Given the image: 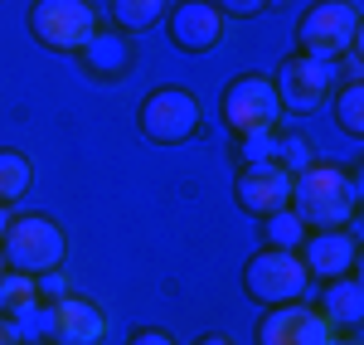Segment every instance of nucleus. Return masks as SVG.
<instances>
[{
    "label": "nucleus",
    "instance_id": "20e7f679",
    "mask_svg": "<svg viewBox=\"0 0 364 345\" xmlns=\"http://www.w3.org/2000/svg\"><path fill=\"white\" fill-rule=\"evenodd\" d=\"M306 262L296 258L291 248H262V253H252L248 267H243V287H248L252 302H262V307H282V302H301L306 297Z\"/></svg>",
    "mask_w": 364,
    "mask_h": 345
},
{
    "label": "nucleus",
    "instance_id": "aec40b11",
    "mask_svg": "<svg viewBox=\"0 0 364 345\" xmlns=\"http://www.w3.org/2000/svg\"><path fill=\"white\" fill-rule=\"evenodd\" d=\"M267 238H272V248H291L296 253V243L306 238V224L291 209H277V214H267Z\"/></svg>",
    "mask_w": 364,
    "mask_h": 345
},
{
    "label": "nucleus",
    "instance_id": "393cba45",
    "mask_svg": "<svg viewBox=\"0 0 364 345\" xmlns=\"http://www.w3.org/2000/svg\"><path fill=\"white\" fill-rule=\"evenodd\" d=\"M127 345H175V341H170L166 331H136V336H132Z\"/></svg>",
    "mask_w": 364,
    "mask_h": 345
},
{
    "label": "nucleus",
    "instance_id": "c85d7f7f",
    "mask_svg": "<svg viewBox=\"0 0 364 345\" xmlns=\"http://www.w3.org/2000/svg\"><path fill=\"white\" fill-rule=\"evenodd\" d=\"M331 345H355V341H340V336H336V341H331Z\"/></svg>",
    "mask_w": 364,
    "mask_h": 345
},
{
    "label": "nucleus",
    "instance_id": "412c9836",
    "mask_svg": "<svg viewBox=\"0 0 364 345\" xmlns=\"http://www.w3.org/2000/svg\"><path fill=\"white\" fill-rule=\"evenodd\" d=\"M277 132H243L238 137V156L243 166H257V161H277Z\"/></svg>",
    "mask_w": 364,
    "mask_h": 345
},
{
    "label": "nucleus",
    "instance_id": "f257e3e1",
    "mask_svg": "<svg viewBox=\"0 0 364 345\" xmlns=\"http://www.w3.org/2000/svg\"><path fill=\"white\" fill-rule=\"evenodd\" d=\"M287 209L306 224V229H345L355 219V180L326 166V161H311L306 171L291 175V200Z\"/></svg>",
    "mask_w": 364,
    "mask_h": 345
},
{
    "label": "nucleus",
    "instance_id": "7ed1b4c3",
    "mask_svg": "<svg viewBox=\"0 0 364 345\" xmlns=\"http://www.w3.org/2000/svg\"><path fill=\"white\" fill-rule=\"evenodd\" d=\"M355 34H360V10L350 0H316L306 15L296 20V44L306 58L321 63H336L355 49Z\"/></svg>",
    "mask_w": 364,
    "mask_h": 345
},
{
    "label": "nucleus",
    "instance_id": "0eeeda50",
    "mask_svg": "<svg viewBox=\"0 0 364 345\" xmlns=\"http://www.w3.org/2000/svg\"><path fill=\"white\" fill-rule=\"evenodd\" d=\"M219 112H224V127L228 132H272L282 117V102H277V87L272 78H262V73H243V78H233L224 87V97H219Z\"/></svg>",
    "mask_w": 364,
    "mask_h": 345
},
{
    "label": "nucleus",
    "instance_id": "f03ea898",
    "mask_svg": "<svg viewBox=\"0 0 364 345\" xmlns=\"http://www.w3.org/2000/svg\"><path fill=\"white\" fill-rule=\"evenodd\" d=\"M0 253H5V267L39 277V272H49V267L63 262L68 238H63V229L49 214H15L5 238H0Z\"/></svg>",
    "mask_w": 364,
    "mask_h": 345
},
{
    "label": "nucleus",
    "instance_id": "2eb2a0df",
    "mask_svg": "<svg viewBox=\"0 0 364 345\" xmlns=\"http://www.w3.org/2000/svg\"><path fill=\"white\" fill-rule=\"evenodd\" d=\"M316 312L331 321L336 331H350V326L364 321V287L350 282V277H331V287H326V297H321Z\"/></svg>",
    "mask_w": 364,
    "mask_h": 345
},
{
    "label": "nucleus",
    "instance_id": "f8f14e48",
    "mask_svg": "<svg viewBox=\"0 0 364 345\" xmlns=\"http://www.w3.org/2000/svg\"><path fill=\"white\" fill-rule=\"evenodd\" d=\"M224 39V10L214 0H180L170 10V44L185 54H209Z\"/></svg>",
    "mask_w": 364,
    "mask_h": 345
},
{
    "label": "nucleus",
    "instance_id": "ddd939ff",
    "mask_svg": "<svg viewBox=\"0 0 364 345\" xmlns=\"http://www.w3.org/2000/svg\"><path fill=\"white\" fill-rule=\"evenodd\" d=\"M301 253H306V272L311 277H345L355 267V233L345 229H316L311 238H301Z\"/></svg>",
    "mask_w": 364,
    "mask_h": 345
},
{
    "label": "nucleus",
    "instance_id": "a878e982",
    "mask_svg": "<svg viewBox=\"0 0 364 345\" xmlns=\"http://www.w3.org/2000/svg\"><path fill=\"white\" fill-rule=\"evenodd\" d=\"M0 345H20V331H15L10 317H0Z\"/></svg>",
    "mask_w": 364,
    "mask_h": 345
},
{
    "label": "nucleus",
    "instance_id": "423d86ee",
    "mask_svg": "<svg viewBox=\"0 0 364 345\" xmlns=\"http://www.w3.org/2000/svg\"><path fill=\"white\" fill-rule=\"evenodd\" d=\"M141 137L146 142H156V146H180V142H190L195 137V127H199V102H195V92L190 87H180V83H166V87H151L146 92V102H141Z\"/></svg>",
    "mask_w": 364,
    "mask_h": 345
},
{
    "label": "nucleus",
    "instance_id": "6e6552de",
    "mask_svg": "<svg viewBox=\"0 0 364 345\" xmlns=\"http://www.w3.org/2000/svg\"><path fill=\"white\" fill-rule=\"evenodd\" d=\"M272 87H277V102L287 112L311 117V112H321L331 102V92H336V63H321V58H306V54L287 58L277 68V78H272Z\"/></svg>",
    "mask_w": 364,
    "mask_h": 345
},
{
    "label": "nucleus",
    "instance_id": "c756f323",
    "mask_svg": "<svg viewBox=\"0 0 364 345\" xmlns=\"http://www.w3.org/2000/svg\"><path fill=\"white\" fill-rule=\"evenodd\" d=\"M0 272H5V253H0Z\"/></svg>",
    "mask_w": 364,
    "mask_h": 345
},
{
    "label": "nucleus",
    "instance_id": "a211bd4d",
    "mask_svg": "<svg viewBox=\"0 0 364 345\" xmlns=\"http://www.w3.org/2000/svg\"><path fill=\"white\" fill-rule=\"evenodd\" d=\"M161 15H166V0H112V20L122 29H132V34L151 29Z\"/></svg>",
    "mask_w": 364,
    "mask_h": 345
},
{
    "label": "nucleus",
    "instance_id": "cd10ccee",
    "mask_svg": "<svg viewBox=\"0 0 364 345\" xmlns=\"http://www.w3.org/2000/svg\"><path fill=\"white\" fill-rule=\"evenodd\" d=\"M199 345H233V341H224V336H204Z\"/></svg>",
    "mask_w": 364,
    "mask_h": 345
},
{
    "label": "nucleus",
    "instance_id": "9b49d317",
    "mask_svg": "<svg viewBox=\"0 0 364 345\" xmlns=\"http://www.w3.org/2000/svg\"><path fill=\"white\" fill-rule=\"evenodd\" d=\"M233 200L243 204L248 214H277L291 200V171L282 161H257V166H243L238 180H233Z\"/></svg>",
    "mask_w": 364,
    "mask_h": 345
},
{
    "label": "nucleus",
    "instance_id": "1a4fd4ad",
    "mask_svg": "<svg viewBox=\"0 0 364 345\" xmlns=\"http://www.w3.org/2000/svg\"><path fill=\"white\" fill-rule=\"evenodd\" d=\"M336 326L306 302H282L257 321V345H331Z\"/></svg>",
    "mask_w": 364,
    "mask_h": 345
},
{
    "label": "nucleus",
    "instance_id": "f3484780",
    "mask_svg": "<svg viewBox=\"0 0 364 345\" xmlns=\"http://www.w3.org/2000/svg\"><path fill=\"white\" fill-rule=\"evenodd\" d=\"M39 307V287H34V277L29 272H15V267H5L0 272V317H25Z\"/></svg>",
    "mask_w": 364,
    "mask_h": 345
},
{
    "label": "nucleus",
    "instance_id": "bb28decb",
    "mask_svg": "<svg viewBox=\"0 0 364 345\" xmlns=\"http://www.w3.org/2000/svg\"><path fill=\"white\" fill-rule=\"evenodd\" d=\"M5 229H10V204H0V238H5Z\"/></svg>",
    "mask_w": 364,
    "mask_h": 345
},
{
    "label": "nucleus",
    "instance_id": "5701e85b",
    "mask_svg": "<svg viewBox=\"0 0 364 345\" xmlns=\"http://www.w3.org/2000/svg\"><path fill=\"white\" fill-rule=\"evenodd\" d=\"M34 287H39V302H54V297L68 292V277H63L58 267H49V272H39V277H34Z\"/></svg>",
    "mask_w": 364,
    "mask_h": 345
},
{
    "label": "nucleus",
    "instance_id": "b1692460",
    "mask_svg": "<svg viewBox=\"0 0 364 345\" xmlns=\"http://www.w3.org/2000/svg\"><path fill=\"white\" fill-rule=\"evenodd\" d=\"M214 5H219L224 15H257L267 0H214Z\"/></svg>",
    "mask_w": 364,
    "mask_h": 345
},
{
    "label": "nucleus",
    "instance_id": "9d476101",
    "mask_svg": "<svg viewBox=\"0 0 364 345\" xmlns=\"http://www.w3.org/2000/svg\"><path fill=\"white\" fill-rule=\"evenodd\" d=\"M44 336L54 345H97L107 336V312L87 297H54L44 307Z\"/></svg>",
    "mask_w": 364,
    "mask_h": 345
},
{
    "label": "nucleus",
    "instance_id": "4468645a",
    "mask_svg": "<svg viewBox=\"0 0 364 345\" xmlns=\"http://www.w3.org/2000/svg\"><path fill=\"white\" fill-rule=\"evenodd\" d=\"M78 54H83L87 73H92V78H102V83H117V78H127V73H132V44H127L122 34L97 29Z\"/></svg>",
    "mask_w": 364,
    "mask_h": 345
},
{
    "label": "nucleus",
    "instance_id": "39448f33",
    "mask_svg": "<svg viewBox=\"0 0 364 345\" xmlns=\"http://www.w3.org/2000/svg\"><path fill=\"white\" fill-rule=\"evenodd\" d=\"M29 34L44 49L78 54L87 39L97 34V10L87 0H34L29 5Z\"/></svg>",
    "mask_w": 364,
    "mask_h": 345
},
{
    "label": "nucleus",
    "instance_id": "4be33fe9",
    "mask_svg": "<svg viewBox=\"0 0 364 345\" xmlns=\"http://www.w3.org/2000/svg\"><path fill=\"white\" fill-rule=\"evenodd\" d=\"M277 161H282V166H287L291 175H296V171H306V166H311L306 142H296V137H282V142H277Z\"/></svg>",
    "mask_w": 364,
    "mask_h": 345
},
{
    "label": "nucleus",
    "instance_id": "6ab92c4d",
    "mask_svg": "<svg viewBox=\"0 0 364 345\" xmlns=\"http://www.w3.org/2000/svg\"><path fill=\"white\" fill-rule=\"evenodd\" d=\"M336 102V122L350 137H364V83H345L340 92H331Z\"/></svg>",
    "mask_w": 364,
    "mask_h": 345
},
{
    "label": "nucleus",
    "instance_id": "dca6fc26",
    "mask_svg": "<svg viewBox=\"0 0 364 345\" xmlns=\"http://www.w3.org/2000/svg\"><path fill=\"white\" fill-rule=\"evenodd\" d=\"M29 185H34V166H29V156H25V151H15V146H0V204L25 200Z\"/></svg>",
    "mask_w": 364,
    "mask_h": 345
}]
</instances>
